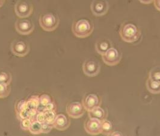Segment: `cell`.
I'll use <instances>...</instances> for the list:
<instances>
[{"label": "cell", "mask_w": 160, "mask_h": 136, "mask_svg": "<svg viewBox=\"0 0 160 136\" xmlns=\"http://www.w3.org/2000/svg\"><path fill=\"white\" fill-rule=\"evenodd\" d=\"M119 33L122 40L128 43H132L138 40L142 32L134 24L125 22L121 24Z\"/></svg>", "instance_id": "1"}, {"label": "cell", "mask_w": 160, "mask_h": 136, "mask_svg": "<svg viewBox=\"0 0 160 136\" xmlns=\"http://www.w3.org/2000/svg\"><path fill=\"white\" fill-rule=\"evenodd\" d=\"M94 30L93 24L88 19H81L75 21L72 26V31L74 35L80 38L89 36Z\"/></svg>", "instance_id": "2"}, {"label": "cell", "mask_w": 160, "mask_h": 136, "mask_svg": "<svg viewBox=\"0 0 160 136\" xmlns=\"http://www.w3.org/2000/svg\"><path fill=\"white\" fill-rule=\"evenodd\" d=\"M39 22L40 27L45 31L52 32L58 27L60 19L57 15L52 13L45 14L40 16Z\"/></svg>", "instance_id": "3"}, {"label": "cell", "mask_w": 160, "mask_h": 136, "mask_svg": "<svg viewBox=\"0 0 160 136\" xmlns=\"http://www.w3.org/2000/svg\"><path fill=\"white\" fill-rule=\"evenodd\" d=\"M122 56V54L116 48L111 47L102 55V59L106 65L114 66L120 63Z\"/></svg>", "instance_id": "4"}, {"label": "cell", "mask_w": 160, "mask_h": 136, "mask_svg": "<svg viewBox=\"0 0 160 136\" xmlns=\"http://www.w3.org/2000/svg\"><path fill=\"white\" fill-rule=\"evenodd\" d=\"M101 70V65L93 59H88L82 64V70L84 73L88 77L97 76Z\"/></svg>", "instance_id": "5"}, {"label": "cell", "mask_w": 160, "mask_h": 136, "mask_svg": "<svg viewBox=\"0 0 160 136\" xmlns=\"http://www.w3.org/2000/svg\"><path fill=\"white\" fill-rule=\"evenodd\" d=\"M10 49L13 54H14L15 56L24 57L29 53L30 46L27 42L17 40L12 42Z\"/></svg>", "instance_id": "6"}, {"label": "cell", "mask_w": 160, "mask_h": 136, "mask_svg": "<svg viewBox=\"0 0 160 136\" xmlns=\"http://www.w3.org/2000/svg\"><path fill=\"white\" fill-rule=\"evenodd\" d=\"M15 11L16 15L24 18L30 16L33 11L32 5L24 0H19L15 5Z\"/></svg>", "instance_id": "7"}, {"label": "cell", "mask_w": 160, "mask_h": 136, "mask_svg": "<svg viewBox=\"0 0 160 136\" xmlns=\"http://www.w3.org/2000/svg\"><path fill=\"white\" fill-rule=\"evenodd\" d=\"M90 8L95 16H104L108 11L109 4L106 0H93Z\"/></svg>", "instance_id": "8"}, {"label": "cell", "mask_w": 160, "mask_h": 136, "mask_svg": "<svg viewBox=\"0 0 160 136\" xmlns=\"http://www.w3.org/2000/svg\"><path fill=\"white\" fill-rule=\"evenodd\" d=\"M101 104V98L95 94L87 95L84 96L82 100V105L88 112H90L95 108L100 106Z\"/></svg>", "instance_id": "9"}, {"label": "cell", "mask_w": 160, "mask_h": 136, "mask_svg": "<svg viewBox=\"0 0 160 136\" xmlns=\"http://www.w3.org/2000/svg\"><path fill=\"white\" fill-rule=\"evenodd\" d=\"M15 27L16 31L22 35H30L34 29V25L28 19H18Z\"/></svg>", "instance_id": "10"}, {"label": "cell", "mask_w": 160, "mask_h": 136, "mask_svg": "<svg viewBox=\"0 0 160 136\" xmlns=\"http://www.w3.org/2000/svg\"><path fill=\"white\" fill-rule=\"evenodd\" d=\"M85 110L83 105L78 102H72L66 107V112L68 115L74 119L81 117L85 113Z\"/></svg>", "instance_id": "11"}, {"label": "cell", "mask_w": 160, "mask_h": 136, "mask_svg": "<svg viewBox=\"0 0 160 136\" xmlns=\"http://www.w3.org/2000/svg\"><path fill=\"white\" fill-rule=\"evenodd\" d=\"M84 129L90 135L96 136L101 134V122L89 118L84 122Z\"/></svg>", "instance_id": "12"}, {"label": "cell", "mask_w": 160, "mask_h": 136, "mask_svg": "<svg viewBox=\"0 0 160 136\" xmlns=\"http://www.w3.org/2000/svg\"><path fill=\"white\" fill-rule=\"evenodd\" d=\"M71 121L66 116L62 114L57 115L56 119L53 123L54 128L58 131H64L69 127Z\"/></svg>", "instance_id": "13"}, {"label": "cell", "mask_w": 160, "mask_h": 136, "mask_svg": "<svg viewBox=\"0 0 160 136\" xmlns=\"http://www.w3.org/2000/svg\"><path fill=\"white\" fill-rule=\"evenodd\" d=\"M88 117L90 119H93L102 122L103 120L107 119L108 113L101 107L98 106L95 109L88 112Z\"/></svg>", "instance_id": "14"}, {"label": "cell", "mask_w": 160, "mask_h": 136, "mask_svg": "<svg viewBox=\"0 0 160 136\" xmlns=\"http://www.w3.org/2000/svg\"><path fill=\"white\" fill-rule=\"evenodd\" d=\"M111 47H112V44L108 39H100L95 44V50L101 56Z\"/></svg>", "instance_id": "15"}, {"label": "cell", "mask_w": 160, "mask_h": 136, "mask_svg": "<svg viewBox=\"0 0 160 136\" xmlns=\"http://www.w3.org/2000/svg\"><path fill=\"white\" fill-rule=\"evenodd\" d=\"M146 85L148 90L152 94H160V82L154 81L149 79L146 80Z\"/></svg>", "instance_id": "16"}, {"label": "cell", "mask_w": 160, "mask_h": 136, "mask_svg": "<svg viewBox=\"0 0 160 136\" xmlns=\"http://www.w3.org/2000/svg\"><path fill=\"white\" fill-rule=\"evenodd\" d=\"M112 131V125L110 121L105 119L101 122V134L104 136H110Z\"/></svg>", "instance_id": "17"}, {"label": "cell", "mask_w": 160, "mask_h": 136, "mask_svg": "<svg viewBox=\"0 0 160 136\" xmlns=\"http://www.w3.org/2000/svg\"><path fill=\"white\" fill-rule=\"evenodd\" d=\"M27 105L30 109H36L38 110V108L40 105L39 97L38 96H32L27 100Z\"/></svg>", "instance_id": "18"}, {"label": "cell", "mask_w": 160, "mask_h": 136, "mask_svg": "<svg viewBox=\"0 0 160 136\" xmlns=\"http://www.w3.org/2000/svg\"><path fill=\"white\" fill-rule=\"evenodd\" d=\"M10 85L0 82V99H4L8 97L10 93Z\"/></svg>", "instance_id": "19"}, {"label": "cell", "mask_w": 160, "mask_h": 136, "mask_svg": "<svg viewBox=\"0 0 160 136\" xmlns=\"http://www.w3.org/2000/svg\"><path fill=\"white\" fill-rule=\"evenodd\" d=\"M29 131L32 134H39L42 133V123L37 121H33L29 129Z\"/></svg>", "instance_id": "20"}, {"label": "cell", "mask_w": 160, "mask_h": 136, "mask_svg": "<svg viewBox=\"0 0 160 136\" xmlns=\"http://www.w3.org/2000/svg\"><path fill=\"white\" fill-rule=\"evenodd\" d=\"M149 78L151 80L160 82V67L153 68L149 73Z\"/></svg>", "instance_id": "21"}, {"label": "cell", "mask_w": 160, "mask_h": 136, "mask_svg": "<svg viewBox=\"0 0 160 136\" xmlns=\"http://www.w3.org/2000/svg\"><path fill=\"white\" fill-rule=\"evenodd\" d=\"M45 122L49 123H53L56 119L57 114L54 110H46L44 112Z\"/></svg>", "instance_id": "22"}, {"label": "cell", "mask_w": 160, "mask_h": 136, "mask_svg": "<svg viewBox=\"0 0 160 136\" xmlns=\"http://www.w3.org/2000/svg\"><path fill=\"white\" fill-rule=\"evenodd\" d=\"M12 80V77L10 73L0 72V82L10 85Z\"/></svg>", "instance_id": "23"}, {"label": "cell", "mask_w": 160, "mask_h": 136, "mask_svg": "<svg viewBox=\"0 0 160 136\" xmlns=\"http://www.w3.org/2000/svg\"><path fill=\"white\" fill-rule=\"evenodd\" d=\"M32 120H30L29 118H25L21 120V128L24 131H29L30 127L32 123Z\"/></svg>", "instance_id": "24"}, {"label": "cell", "mask_w": 160, "mask_h": 136, "mask_svg": "<svg viewBox=\"0 0 160 136\" xmlns=\"http://www.w3.org/2000/svg\"><path fill=\"white\" fill-rule=\"evenodd\" d=\"M27 106V101H25L22 100V101H17V102L15 104V106L16 114L19 113L21 112H22L25 108H26Z\"/></svg>", "instance_id": "25"}, {"label": "cell", "mask_w": 160, "mask_h": 136, "mask_svg": "<svg viewBox=\"0 0 160 136\" xmlns=\"http://www.w3.org/2000/svg\"><path fill=\"white\" fill-rule=\"evenodd\" d=\"M54 128L53 123L44 122L42 123V133H48Z\"/></svg>", "instance_id": "26"}, {"label": "cell", "mask_w": 160, "mask_h": 136, "mask_svg": "<svg viewBox=\"0 0 160 136\" xmlns=\"http://www.w3.org/2000/svg\"><path fill=\"white\" fill-rule=\"evenodd\" d=\"M39 99H40V105L43 106H45L47 105L52 101L50 96H48L47 95H41L39 97Z\"/></svg>", "instance_id": "27"}, {"label": "cell", "mask_w": 160, "mask_h": 136, "mask_svg": "<svg viewBox=\"0 0 160 136\" xmlns=\"http://www.w3.org/2000/svg\"><path fill=\"white\" fill-rule=\"evenodd\" d=\"M38 112V111L36 109H30V110L28 112V114L27 118H29L30 120H32V122L36 120V118Z\"/></svg>", "instance_id": "28"}, {"label": "cell", "mask_w": 160, "mask_h": 136, "mask_svg": "<svg viewBox=\"0 0 160 136\" xmlns=\"http://www.w3.org/2000/svg\"><path fill=\"white\" fill-rule=\"evenodd\" d=\"M36 120L39 122L41 123L45 122V117L44 112H38L37 114V116H36Z\"/></svg>", "instance_id": "29"}, {"label": "cell", "mask_w": 160, "mask_h": 136, "mask_svg": "<svg viewBox=\"0 0 160 136\" xmlns=\"http://www.w3.org/2000/svg\"><path fill=\"white\" fill-rule=\"evenodd\" d=\"M56 105L53 102H49V104L45 106V110H44V112L45 111H46V110H56Z\"/></svg>", "instance_id": "30"}, {"label": "cell", "mask_w": 160, "mask_h": 136, "mask_svg": "<svg viewBox=\"0 0 160 136\" xmlns=\"http://www.w3.org/2000/svg\"><path fill=\"white\" fill-rule=\"evenodd\" d=\"M154 6L157 10L160 11V0H153Z\"/></svg>", "instance_id": "31"}, {"label": "cell", "mask_w": 160, "mask_h": 136, "mask_svg": "<svg viewBox=\"0 0 160 136\" xmlns=\"http://www.w3.org/2000/svg\"><path fill=\"white\" fill-rule=\"evenodd\" d=\"M141 3H143L144 4H149L152 3L153 0H138Z\"/></svg>", "instance_id": "32"}, {"label": "cell", "mask_w": 160, "mask_h": 136, "mask_svg": "<svg viewBox=\"0 0 160 136\" xmlns=\"http://www.w3.org/2000/svg\"><path fill=\"white\" fill-rule=\"evenodd\" d=\"M122 133H121L120 132H116V131H112V133L111 134L110 136H122Z\"/></svg>", "instance_id": "33"}, {"label": "cell", "mask_w": 160, "mask_h": 136, "mask_svg": "<svg viewBox=\"0 0 160 136\" xmlns=\"http://www.w3.org/2000/svg\"><path fill=\"white\" fill-rule=\"evenodd\" d=\"M4 3H5V0H0V8L3 6Z\"/></svg>", "instance_id": "34"}]
</instances>
